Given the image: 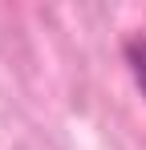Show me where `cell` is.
Wrapping results in <instances>:
<instances>
[{"label":"cell","instance_id":"obj_1","mask_svg":"<svg viewBox=\"0 0 146 150\" xmlns=\"http://www.w3.org/2000/svg\"><path fill=\"white\" fill-rule=\"evenodd\" d=\"M130 57H134V73H138V81L146 85V41H142V45L134 41V45H130Z\"/></svg>","mask_w":146,"mask_h":150}]
</instances>
